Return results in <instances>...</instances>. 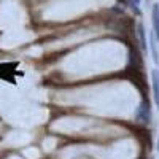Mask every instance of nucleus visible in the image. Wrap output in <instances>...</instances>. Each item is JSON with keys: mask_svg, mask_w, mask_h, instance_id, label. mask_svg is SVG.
Segmentation results:
<instances>
[{"mask_svg": "<svg viewBox=\"0 0 159 159\" xmlns=\"http://www.w3.org/2000/svg\"><path fill=\"white\" fill-rule=\"evenodd\" d=\"M137 118H139V121L142 123H150V119H151V108H150V103L147 100H143L140 103V107L137 110Z\"/></svg>", "mask_w": 159, "mask_h": 159, "instance_id": "nucleus-1", "label": "nucleus"}, {"mask_svg": "<svg viewBox=\"0 0 159 159\" xmlns=\"http://www.w3.org/2000/svg\"><path fill=\"white\" fill-rule=\"evenodd\" d=\"M151 81H153V97H154V103L159 108V70L154 69L151 70Z\"/></svg>", "mask_w": 159, "mask_h": 159, "instance_id": "nucleus-2", "label": "nucleus"}, {"mask_svg": "<svg viewBox=\"0 0 159 159\" xmlns=\"http://www.w3.org/2000/svg\"><path fill=\"white\" fill-rule=\"evenodd\" d=\"M151 18H153V35L156 40H159V5L157 3L153 7Z\"/></svg>", "mask_w": 159, "mask_h": 159, "instance_id": "nucleus-3", "label": "nucleus"}, {"mask_svg": "<svg viewBox=\"0 0 159 159\" xmlns=\"http://www.w3.org/2000/svg\"><path fill=\"white\" fill-rule=\"evenodd\" d=\"M156 42L157 40L154 38V35H153V32L150 34V49H151V52H153V61L157 64L159 62V52H157V45H156Z\"/></svg>", "mask_w": 159, "mask_h": 159, "instance_id": "nucleus-4", "label": "nucleus"}, {"mask_svg": "<svg viewBox=\"0 0 159 159\" xmlns=\"http://www.w3.org/2000/svg\"><path fill=\"white\" fill-rule=\"evenodd\" d=\"M139 37H140L142 48L147 49V38H145V27H143V24H139Z\"/></svg>", "mask_w": 159, "mask_h": 159, "instance_id": "nucleus-5", "label": "nucleus"}, {"mask_svg": "<svg viewBox=\"0 0 159 159\" xmlns=\"http://www.w3.org/2000/svg\"><path fill=\"white\" fill-rule=\"evenodd\" d=\"M129 3L137 15H140V0H129Z\"/></svg>", "mask_w": 159, "mask_h": 159, "instance_id": "nucleus-6", "label": "nucleus"}, {"mask_svg": "<svg viewBox=\"0 0 159 159\" xmlns=\"http://www.w3.org/2000/svg\"><path fill=\"white\" fill-rule=\"evenodd\" d=\"M157 151H159V137H157Z\"/></svg>", "mask_w": 159, "mask_h": 159, "instance_id": "nucleus-7", "label": "nucleus"}]
</instances>
